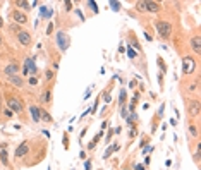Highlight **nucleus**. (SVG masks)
Instances as JSON below:
<instances>
[{"mask_svg": "<svg viewBox=\"0 0 201 170\" xmlns=\"http://www.w3.org/2000/svg\"><path fill=\"white\" fill-rule=\"evenodd\" d=\"M155 27H156V31L162 38H170V34H172V24L170 22H167V21H156L155 22Z\"/></svg>", "mask_w": 201, "mask_h": 170, "instance_id": "f257e3e1", "label": "nucleus"}, {"mask_svg": "<svg viewBox=\"0 0 201 170\" xmlns=\"http://www.w3.org/2000/svg\"><path fill=\"white\" fill-rule=\"evenodd\" d=\"M7 107L10 112H16V114H22L24 112V107L21 105V100L16 98V96H7Z\"/></svg>", "mask_w": 201, "mask_h": 170, "instance_id": "f03ea898", "label": "nucleus"}, {"mask_svg": "<svg viewBox=\"0 0 201 170\" xmlns=\"http://www.w3.org/2000/svg\"><path fill=\"white\" fill-rule=\"evenodd\" d=\"M196 67V60H194L193 57H184V60H182V72L184 74H191Z\"/></svg>", "mask_w": 201, "mask_h": 170, "instance_id": "7ed1b4c3", "label": "nucleus"}, {"mask_svg": "<svg viewBox=\"0 0 201 170\" xmlns=\"http://www.w3.org/2000/svg\"><path fill=\"white\" fill-rule=\"evenodd\" d=\"M57 41H59V48H60L62 52H65V50H67V47H69L67 34L64 33V31H59V33H57Z\"/></svg>", "mask_w": 201, "mask_h": 170, "instance_id": "20e7f679", "label": "nucleus"}, {"mask_svg": "<svg viewBox=\"0 0 201 170\" xmlns=\"http://www.w3.org/2000/svg\"><path fill=\"white\" fill-rule=\"evenodd\" d=\"M17 40H19V43H21L22 47H29L31 45V34L28 33V31H19L17 33Z\"/></svg>", "mask_w": 201, "mask_h": 170, "instance_id": "39448f33", "label": "nucleus"}, {"mask_svg": "<svg viewBox=\"0 0 201 170\" xmlns=\"http://www.w3.org/2000/svg\"><path fill=\"white\" fill-rule=\"evenodd\" d=\"M10 17H12L17 24H26V22H28V16L24 12H21V10H12Z\"/></svg>", "mask_w": 201, "mask_h": 170, "instance_id": "423d86ee", "label": "nucleus"}, {"mask_svg": "<svg viewBox=\"0 0 201 170\" xmlns=\"http://www.w3.org/2000/svg\"><path fill=\"white\" fill-rule=\"evenodd\" d=\"M187 110H189V115L191 117H198L200 115V102L193 100V102L187 103Z\"/></svg>", "mask_w": 201, "mask_h": 170, "instance_id": "0eeeda50", "label": "nucleus"}, {"mask_svg": "<svg viewBox=\"0 0 201 170\" xmlns=\"http://www.w3.org/2000/svg\"><path fill=\"white\" fill-rule=\"evenodd\" d=\"M40 103H43V105H50V103H52V89L50 88L43 89V95H42V98H40Z\"/></svg>", "mask_w": 201, "mask_h": 170, "instance_id": "6e6552de", "label": "nucleus"}, {"mask_svg": "<svg viewBox=\"0 0 201 170\" xmlns=\"http://www.w3.org/2000/svg\"><path fill=\"white\" fill-rule=\"evenodd\" d=\"M29 151V146H28V143H21L19 146H17V150H16V158H21V157H24L26 153Z\"/></svg>", "mask_w": 201, "mask_h": 170, "instance_id": "1a4fd4ad", "label": "nucleus"}, {"mask_svg": "<svg viewBox=\"0 0 201 170\" xmlns=\"http://www.w3.org/2000/svg\"><path fill=\"white\" fill-rule=\"evenodd\" d=\"M7 79H9L10 84H14L16 88H22V86H24V81H22L21 76H9Z\"/></svg>", "mask_w": 201, "mask_h": 170, "instance_id": "9d476101", "label": "nucleus"}, {"mask_svg": "<svg viewBox=\"0 0 201 170\" xmlns=\"http://www.w3.org/2000/svg\"><path fill=\"white\" fill-rule=\"evenodd\" d=\"M17 71H19V65H17V64H16V62H12V64H9L7 67L4 69V72H5V76H16V72H17Z\"/></svg>", "mask_w": 201, "mask_h": 170, "instance_id": "9b49d317", "label": "nucleus"}, {"mask_svg": "<svg viewBox=\"0 0 201 170\" xmlns=\"http://www.w3.org/2000/svg\"><path fill=\"white\" fill-rule=\"evenodd\" d=\"M200 41H201V38L198 36V34L191 38V48H193V52H194V53H200V50H201V47H200Z\"/></svg>", "mask_w": 201, "mask_h": 170, "instance_id": "f8f14e48", "label": "nucleus"}, {"mask_svg": "<svg viewBox=\"0 0 201 170\" xmlns=\"http://www.w3.org/2000/svg\"><path fill=\"white\" fill-rule=\"evenodd\" d=\"M160 9H162V7H160L158 2H151V0L146 2V10H150V12H158Z\"/></svg>", "mask_w": 201, "mask_h": 170, "instance_id": "ddd939ff", "label": "nucleus"}, {"mask_svg": "<svg viewBox=\"0 0 201 170\" xmlns=\"http://www.w3.org/2000/svg\"><path fill=\"white\" fill-rule=\"evenodd\" d=\"M31 117H33V120H35V122H40V120H42V115H40V108H38V107H36V105H33V107H31Z\"/></svg>", "mask_w": 201, "mask_h": 170, "instance_id": "4468645a", "label": "nucleus"}, {"mask_svg": "<svg viewBox=\"0 0 201 170\" xmlns=\"http://www.w3.org/2000/svg\"><path fill=\"white\" fill-rule=\"evenodd\" d=\"M117 150H119V143H112V146H110V148H108L107 151H105L103 157H105V158H108L112 153H113V151H117Z\"/></svg>", "mask_w": 201, "mask_h": 170, "instance_id": "2eb2a0df", "label": "nucleus"}, {"mask_svg": "<svg viewBox=\"0 0 201 170\" xmlns=\"http://www.w3.org/2000/svg\"><path fill=\"white\" fill-rule=\"evenodd\" d=\"M40 115H42V120H43V122H52V117H50L48 112H45V110H40Z\"/></svg>", "mask_w": 201, "mask_h": 170, "instance_id": "dca6fc26", "label": "nucleus"}, {"mask_svg": "<svg viewBox=\"0 0 201 170\" xmlns=\"http://www.w3.org/2000/svg\"><path fill=\"white\" fill-rule=\"evenodd\" d=\"M24 67L31 69V74H36V72H38V69L35 67V64H33V60H31V59H28V60H26V65H24Z\"/></svg>", "mask_w": 201, "mask_h": 170, "instance_id": "f3484780", "label": "nucleus"}, {"mask_svg": "<svg viewBox=\"0 0 201 170\" xmlns=\"http://www.w3.org/2000/svg\"><path fill=\"white\" fill-rule=\"evenodd\" d=\"M136 10L138 12H146V2H136Z\"/></svg>", "mask_w": 201, "mask_h": 170, "instance_id": "a211bd4d", "label": "nucleus"}, {"mask_svg": "<svg viewBox=\"0 0 201 170\" xmlns=\"http://www.w3.org/2000/svg\"><path fill=\"white\" fill-rule=\"evenodd\" d=\"M0 160H2V163L4 165H7L9 163V158H7V151L4 150L2 153H0Z\"/></svg>", "mask_w": 201, "mask_h": 170, "instance_id": "6ab92c4d", "label": "nucleus"}, {"mask_svg": "<svg viewBox=\"0 0 201 170\" xmlns=\"http://www.w3.org/2000/svg\"><path fill=\"white\" fill-rule=\"evenodd\" d=\"M16 5H19V7H24L26 10H29V9H31V7H29V4H28V2H22V0H19V2H16Z\"/></svg>", "mask_w": 201, "mask_h": 170, "instance_id": "aec40b11", "label": "nucleus"}, {"mask_svg": "<svg viewBox=\"0 0 201 170\" xmlns=\"http://www.w3.org/2000/svg\"><path fill=\"white\" fill-rule=\"evenodd\" d=\"M29 84H31V86H36V84H38V77H36V76H31V77H29Z\"/></svg>", "mask_w": 201, "mask_h": 170, "instance_id": "412c9836", "label": "nucleus"}, {"mask_svg": "<svg viewBox=\"0 0 201 170\" xmlns=\"http://www.w3.org/2000/svg\"><path fill=\"white\" fill-rule=\"evenodd\" d=\"M52 77H53V72H52V71H47V72H45V79H47V81H50V79H52Z\"/></svg>", "mask_w": 201, "mask_h": 170, "instance_id": "4be33fe9", "label": "nucleus"}, {"mask_svg": "<svg viewBox=\"0 0 201 170\" xmlns=\"http://www.w3.org/2000/svg\"><path fill=\"white\" fill-rule=\"evenodd\" d=\"M119 102H120V103H124V102H125V91H124V89L120 91V96H119Z\"/></svg>", "mask_w": 201, "mask_h": 170, "instance_id": "5701e85b", "label": "nucleus"}, {"mask_svg": "<svg viewBox=\"0 0 201 170\" xmlns=\"http://www.w3.org/2000/svg\"><path fill=\"white\" fill-rule=\"evenodd\" d=\"M189 132H191V136H198V129H196L194 125H191V127H189Z\"/></svg>", "mask_w": 201, "mask_h": 170, "instance_id": "b1692460", "label": "nucleus"}, {"mask_svg": "<svg viewBox=\"0 0 201 170\" xmlns=\"http://www.w3.org/2000/svg\"><path fill=\"white\" fill-rule=\"evenodd\" d=\"M198 89V81H194L193 84H191V88H189V91H196Z\"/></svg>", "mask_w": 201, "mask_h": 170, "instance_id": "393cba45", "label": "nucleus"}, {"mask_svg": "<svg viewBox=\"0 0 201 170\" xmlns=\"http://www.w3.org/2000/svg\"><path fill=\"white\" fill-rule=\"evenodd\" d=\"M52 31H53V24L50 22V24H48V29H47V34H52Z\"/></svg>", "mask_w": 201, "mask_h": 170, "instance_id": "a878e982", "label": "nucleus"}, {"mask_svg": "<svg viewBox=\"0 0 201 170\" xmlns=\"http://www.w3.org/2000/svg\"><path fill=\"white\" fill-rule=\"evenodd\" d=\"M4 114H5V117H12V115H14V112H10V110H5Z\"/></svg>", "mask_w": 201, "mask_h": 170, "instance_id": "bb28decb", "label": "nucleus"}, {"mask_svg": "<svg viewBox=\"0 0 201 170\" xmlns=\"http://www.w3.org/2000/svg\"><path fill=\"white\" fill-rule=\"evenodd\" d=\"M112 5H113V9H115V10H119V4H117V2H112Z\"/></svg>", "mask_w": 201, "mask_h": 170, "instance_id": "cd10ccee", "label": "nucleus"}, {"mask_svg": "<svg viewBox=\"0 0 201 170\" xmlns=\"http://www.w3.org/2000/svg\"><path fill=\"white\" fill-rule=\"evenodd\" d=\"M129 136H131V137H132V136H136V129H131V132H129Z\"/></svg>", "mask_w": 201, "mask_h": 170, "instance_id": "c85d7f7f", "label": "nucleus"}, {"mask_svg": "<svg viewBox=\"0 0 201 170\" xmlns=\"http://www.w3.org/2000/svg\"><path fill=\"white\" fill-rule=\"evenodd\" d=\"M136 170H143V165H138V167H136Z\"/></svg>", "mask_w": 201, "mask_h": 170, "instance_id": "c756f323", "label": "nucleus"}, {"mask_svg": "<svg viewBox=\"0 0 201 170\" xmlns=\"http://www.w3.org/2000/svg\"><path fill=\"white\" fill-rule=\"evenodd\" d=\"M4 26V21H2V17H0V27Z\"/></svg>", "mask_w": 201, "mask_h": 170, "instance_id": "7c9ffc66", "label": "nucleus"}, {"mask_svg": "<svg viewBox=\"0 0 201 170\" xmlns=\"http://www.w3.org/2000/svg\"><path fill=\"white\" fill-rule=\"evenodd\" d=\"M0 47H2V34H0Z\"/></svg>", "mask_w": 201, "mask_h": 170, "instance_id": "2f4dec72", "label": "nucleus"}, {"mask_svg": "<svg viewBox=\"0 0 201 170\" xmlns=\"http://www.w3.org/2000/svg\"><path fill=\"white\" fill-rule=\"evenodd\" d=\"M0 108H2V100H0Z\"/></svg>", "mask_w": 201, "mask_h": 170, "instance_id": "473e14b6", "label": "nucleus"}]
</instances>
